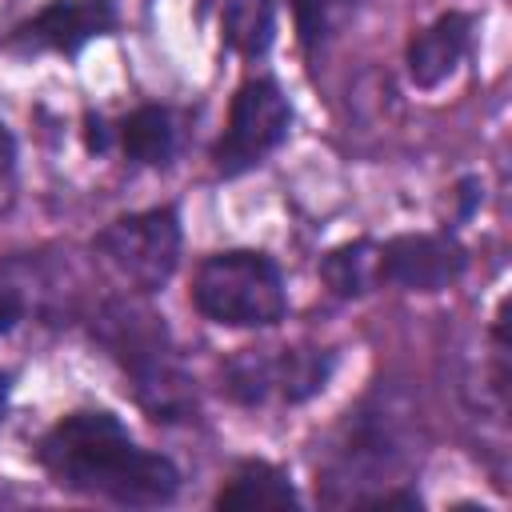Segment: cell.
Returning <instances> with one entry per match:
<instances>
[{
    "label": "cell",
    "instance_id": "e0dca14e",
    "mask_svg": "<svg viewBox=\"0 0 512 512\" xmlns=\"http://www.w3.org/2000/svg\"><path fill=\"white\" fill-rule=\"evenodd\" d=\"M8 392H12V380H8V372H0V420H4V408H8Z\"/></svg>",
    "mask_w": 512,
    "mask_h": 512
},
{
    "label": "cell",
    "instance_id": "8992f818",
    "mask_svg": "<svg viewBox=\"0 0 512 512\" xmlns=\"http://www.w3.org/2000/svg\"><path fill=\"white\" fill-rule=\"evenodd\" d=\"M288 124H292V108L276 80L260 76V80L240 84V92L232 96V108H228L224 136L216 140V152H212L216 172L240 176V172L256 168L268 152H276L284 144Z\"/></svg>",
    "mask_w": 512,
    "mask_h": 512
},
{
    "label": "cell",
    "instance_id": "8fae6325",
    "mask_svg": "<svg viewBox=\"0 0 512 512\" xmlns=\"http://www.w3.org/2000/svg\"><path fill=\"white\" fill-rule=\"evenodd\" d=\"M296 488L288 476L268 460H248L236 468V476L220 488L216 508H296Z\"/></svg>",
    "mask_w": 512,
    "mask_h": 512
},
{
    "label": "cell",
    "instance_id": "30bf717a",
    "mask_svg": "<svg viewBox=\"0 0 512 512\" xmlns=\"http://www.w3.org/2000/svg\"><path fill=\"white\" fill-rule=\"evenodd\" d=\"M472 48V16L444 12L428 28H420L408 44V76L416 88H440L456 76L460 60Z\"/></svg>",
    "mask_w": 512,
    "mask_h": 512
},
{
    "label": "cell",
    "instance_id": "9c48e42d",
    "mask_svg": "<svg viewBox=\"0 0 512 512\" xmlns=\"http://www.w3.org/2000/svg\"><path fill=\"white\" fill-rule=\"evenodd\" d=\"M112 24H116V12L108 0H52L20 28V36L32 48H52L72 56L88 40L112 32Z\"/></svg>",
    "mask_w": 512,
    "mask_h": 512
},
{
    "label": "cell",
    "instance_id": "ba28073f",
    "mask_svg": "<svg viewBox=\"0 0 512 512\" xmlns=\"http://www.w3.org/2000/svg\"><path fill=\"white\" fill-rule=\"evenodd\" d=\"M404 460V444L396 432V420L384 412H356L348 420V436L332 456L336 480H380Z\"/></svg>",
    "mask_w": 512,
    "mask_h": 512
},
{
    "label": "cell",
    "instance_id": "5bb4252c",
    "mask_svg": "<svg viewBox=\"0 0 512 512\" xmlns=\"http://www.w3.org/2000/svg\"><path fill=\"white\" fill-rule=\"evenodd\" d=\"M324 280L332 284L336 296H364L380 284L376 276V240H356V244H340L324 256L320 264Z\"/></svg>",
    "mask_w": 512,
    "mask_h": 512
},
{
    "label": "cell",
    "instance_id": "5b68a950",
    "mask_svg": "<svg viewBox=\"0 0 512 512\" xmlns=\"http://www.w3.org/2000/svg\"><path fill=\"white\" fill-rule=\"evenodd\" d=\"M332 356L320 348H244L224 364V384L240 404H300L328 384Z\"/></svg>",
    "mask_w": 512,
    "mask_h": 512
},
{
    "label": "cell",
    "instance_id": "2e32d148",
    "mask_svg": "<svg viewBox=\"0 0 512 512\" xmlns=\"http://www.w3.org/2000/svg\"><path fill=\"white\" fill-rule=\"evenodd\" d=\"M20 312H24V304H20L16 288H8V284L0 280V332H8V328L20 320Z\"/></svg>",
    "mask_w": 512,
    "mask_h": 512
},
{
    "label": "cell",
    "instance_id": "7c38bea8",
    "mask_svg": "<svg viewBox=\"0 0 512 512\" xmlns=\"http://www.w3.org/2000/svg\"><path fill=\"white\" fill-rule=\"evenodd\" d=\"M224 40L232 52L244 60H256L268 52L272 32H276V8L272 0H224Z\"/></svg>",
    "mask_w": 512,
    "mask_h": 512
},
{
    "label": "cell",
    "instance_id": "4fadbf2b",
    "mask_svg": "<svg viewBox=\"0 0 512 512\" xmlns=\"http://www.w3.org/2000/svg\"><path fill=\"white\" fill-rule=\"evenodd\" d=\"M120 148L136 160V164H164L176 148V132L164 108L144 104L132 116L120 120Z\"/></svg>",
    "mask_w": 512,
    "mask_h": 512
},
{
    "label": "cell",
    "instance_id": "52a82bcc",
    "mask_svg": "<svg viewBox=\"0 0 512 512\" xmlns=\"http://www.w3.org/2000/svg\"><path fill=\"white\" fill-rule=\"evenodd\" d=\"M468 268V252L448 232H408L376 244V276L380 284H396L404 292H440Z\"/></svg>",
    "mask_w": 512,
    "mask_h": 512
},
{
    "label": "cell",
    "instance_id": "3957f363",
    "mask_svg": "<svg viewBox=\"0 0 512 512\" xmlns=\"http://www.w3.org/2000/svg\"><path fill=\"white\" fill-rule=\"evenodd\" d=\"M112 352L136 380L140 404L156 420H184L192 412V388L188 376L180 372L176 352L168 348L164 324H156L152 312L140 308H112Z\"/></svg>",
    "mask_w": 512,
    "mask_h": 512
},
{
    "label": "cell",
    "instance_id": "9a60e30c",
    "mask_svg": "<svg viewBox=\"0 0 512 512\" xmlns=\"http://www.w3.org/2000/svg\"><path fill=\"white\" fill-rule=\"evenodd\" d=\"M292 16H296L300 44L316 52L348 28V20L356 16V0H292Z\"/></svg>",
    "mask_w": 512,
    "mask_h": 512
},
{
    "label": "cell",
    "instance_id": "6da1fadb",
    "mask_svg": "<svg viewBox=\"0 0 512 512\" xmlns=\"http://www.w3.org/2000/svg\"><path fill=\"white\" fill-rule=\"evenodd\" d=\"M36 456L60 488L124 508H160L180 488L176 464L140 448L112 412H72L56 420Z\"/></svg>",
    "mask_w": 512,
    "mask_h": 512
},
{
    "label": "cell",
    "instance_id": "277c9868",
    "mask_svg": "<svg viewBox=\"0 0 512 512\" xmlns=\"http://www.w3.org/2000/svg\"><path fill=\"white\" fill-rule=\"evenodd\" d=\"M96 248L132 288L160 292L180 260V220L172 208L120 216L96 236Z\"/></svg>",
    "mask_w": 512,
    "mask_h": 512
},
{
    "label": "cell",
    "instance_id": "7a4b0ae2",
    "mask_svg": "<svg viewBox=\"0 0 512 512\" xmlns=\"http://www.w3.org/2000/svg\"><path fill=\"white\" fill-rule=\"evenodd\" d=\"M192 304L224 328H268L288 312V292L272 256L228 248L196 268Z\"/></svg>",
    "mask_w": 512,
    "mask_h": 512
}]
</instances>
